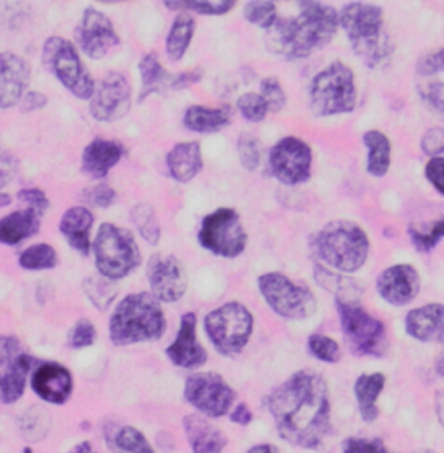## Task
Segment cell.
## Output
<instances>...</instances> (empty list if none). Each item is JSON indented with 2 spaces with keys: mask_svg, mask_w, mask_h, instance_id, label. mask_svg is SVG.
Listing matches in <instances>:
<instances>
[{
  "mask_svg": "<svg viewBox=\"0 0 444 453\" xmlns=\"http://www.w3.org/2000/svg\"><path fill=\"white\" fill-rule=\"evenodd\" d=\"M279 436L297 447H318L330 431L326 382L308 370L294 373L267 400Z\"/></svg>",
  "mask_w": 444,
  "mask_h": 453,
  "instance_id": "6da1fadb",
  "label": "cell"
},
{
  "mask_svg": "<svg viewBox=\"0 0 444 453\" xmlns=\"http://www.w3.org/2000/svg\"><path fill=\"white\" fill-rule=\"evenodd\" d=\"M339 25V14L333 7L316 0H302L301 12L295 18H278L266 30V46L283 59H302L326 46Z\"/></svg>",
  "mask_w": 444,
  "mask_h": 453,
  "instance_id": "7a4b0ae2",
  "label": "cell"
},
{
  "mask_svg": "<svg viewBox=\"0 0 444 453\" xmlns=\"http://www.w3.org/2000/svg\"><path fill=\"white\" fill-rule=\"evenodd\" d=\"M167 319L155 294L137 292L124 297L110 319V337L117 346L157 341L165 334Z\"/></svg>",
  "mask_w": 444,
  "mask_h": 453,
  "instance_id": "3957f363",
  "label": "cell"
},
{
  "mask_svg": "<svg viewBox=\"0 0 444 453\" xmlns=\"http://www.w3.org/2000/svg\"><path fill=\"white\" fill-rule=\"evenodd\" d=\"M339 23L348 34L357 58H361L366 66L375 68L391 56L393 44L384 28V12L380 7L353 2L342 9Z\"/></svg>",
  "mask_w": 444,
  "mask_h": 453,
  "instance_id": "277c9868",
  "label": "cell"
},
{
  "mask_svg": "<svg viewBox=\"0 0 444 453\" xmlns=\"http://www.w3.org/2000/svg\"><path fill=\"white\" fill-rule=\"evenodd\" d=\"M316 252L330 266L344 273H355L366 263L368 238L351 221H333L316 236Z\"/></svg>",
  "mask_w": 444,
  "mask_h": 453,
  "instance_id": "5b68a950",
  "label": "cell"
},
{
  "mask_svg": "<svg viewBox=\"0 0 444 453\" xmlns=\"http://www.w3.org/2000/svg\"><path fill=\"white\" fill-rule=\"evenodd\" d=\"M92 250L97 272L110 280L126 278L141 265V252L133 233L111 223L99 227Z\"/></svg>",
  "mask_w": 444,
  "mask_h": 453,
  "instance_id": "8992f818",
  "label": "cell"
},
{
  "mask_svg": "<svg viewBox=\"0 0 444 453\" xmlns=\"http://www.w3.org/2000/svg\"><path fill=\"white\" fill-rule=\"evenodd\" d=\"M42 65L63 88L79 99H90L96 82L82 63L73 42L63 37H49L42 47Z\"/></svg>",
  "mask_w": 444,
  "mask_h": 453,
  "instance_id": "52a82bcc",
  "label": "cell"
},
{
  "mask_svg": "<svg viewBox=\"0 0 444 453\" xmlns=\"http://www.w3.org/2000/svg\"><path fill=\"white\" fill-rule=\"evenodd\" d=\"M355 106V73L344 63H332L312 79L311 108L316 115L349 113Z\"/></svg>",
  "mask_w": 444,
  "mask_h": 453,
  "instance_id": "ba28073f",
  "label": "cell"
},
{
  "mask_svg": "<svg viewBox=\"0 0 444 453\" xmlns=\"http://www.w3.org/2000/svg\"><path fill=\"white\" fill-rule=\"evenodd\" d=\"M254 328L252 313L240 303H226L205 318V330L222 355L240 353L250 341Z\"/></svg>",
  "mask_w": 444,
  "mask_h": 453,
  "instance_id": "9c48e42d",
  "label": "cell"
},
{
  "mask_svg": "<svg viewBox=\"0 0 444 453\" xmlns=\"http://www.w3.org/2000/svg\"><path fill=\"white\" fill-rule=\"evenodd\" d=\"M259 290L269 308L287 319H304L314 315L316 299L302 287L281 273H266L259 278Z\"/></svg>",
  "mask_w": 444,
  "mask_h": 453,
  "instance_id": "30bf717a",
  "label": "cell"
},
{
  "mask_svg": "<svg viewBox=\"0 0 444 453\" xmlns=\"http://www.w3.org/2000/svg\"><path fill=\"white\" fill-rule=\"evenodd\" d=\"M339 313L346 341L359 357H382L387 349V334L382 321L370 317L359 304L339 299Z\"/></svg>",
  "mask_w": 444,
  "mask_h": 453,
  "instance_id": "8fae6325",
  "label": "cell"
},
{
  "mask_svg": "<svg viewBox=\"0 0 444 453\" xmlns=\"http://www.w3.org/2000/svg\"><path fill=\"white\" fill-rule=\"evenodd\" d=\"M198 242L209 252L233 259L245 250L247 233L233 209H219L203 219Z\"/></svg>",
  "mask_w": 444,
  "mask_h": 453,
  "instance_id": "7c38bea8",
  "label": "cell"
},
{
  "mask_svg": "<svg viewBox=\"0 0 444 453\" xmlns=\"http://www.w3.org/2000/svg\"><path fill=\"white\" fill-rule=\"evenodd\" d=\"M234 391L221 375L212 372L195 373L186 380L184 398L207 417H222L234 402Z\"/></svg>",
  "mask_w": 444,
  "mask_h": 453,
  "instance_id": "4fadbf2b",
  "label": "cell"
},
{
  "mask_svg": "<svg viewBox=\"0 0 444 453\" xmlns=\"http://www.w3.org/2000/svg\"><path fill=\"white\" fill-rule=\"evenodd\" d=\"M89 113L97 122H117L133 104V89L124 73L110 72L96 84L89 99Z\"/></svg>",
  "mask_w": 444,
  "mask_h": 453,
  "instance_id": "5bb4252c",
  "label": "cell"
},
{
  "mask_svg": "<svg viewBox=\"0 0 444 453\" xmlns=\"http://www.w3.org/2000/svg\"><path fill=\"white\" fill-rule=\"evenodd\" d=\"M311 148L299 137L279 139L269 153V165L274 178L288 186L311 178Z\"/></svg>",
  "mask_w": 444,
  "mask_h": 453,
  "instance_id": "9a60e30c",
  "label": "cell"
},
{
  "mask_svg": "<svg viewBox=\"0 0 444 453\" xmlns=\"http://www.w3.org/2000/svg\"><path fill=\"white\" fill-rule=\"evenodd\" d=\"M34 358L21 351L18 339L0 337V400L7 405L16 403L23 393Z\"/></svg>",
  "mask_w": 444,
  "mask_h": 453,
  "instance_id": "2e32d148",
  "label": "cell"
},
{
  "mask_svg": "<svg viewBox=\"0 0 444 453\" xmlns=\"http://www.w3.org/2000/svg\"><path fill=\"white\" fill-rule=\"evenodd\" d=\"M77 46L90 59H103L120 46V37L111 19L99 9L88 7L75 30Z\"/></svg>",
  "mask_w": 444,
  "mask_h": 453,
  "instance_id": "e0dca14e",
  "label": "cell"
},
{
  "mask_svg": "<svg viewBox=\"0 0 444 453\" xmlns=\"http://www.w3.org/2000/svg\"><path fill=\"white\" fill-rule=\"evenodd\" d=\"M148 281L151 292L162 303H176L188 288L184 266L174 256H155L148 263Z\"/></svg>",
  "mask_w": 444,
  "mask_h": 453,
  "instance_id": "ac0fdd59",
  "label": "cell"
},
{
  "mask_svg": "<svg viewBox=\"0 0 444 453\" xmlns=\"http://www.w3.org/2000/svg\"><path fill=\"white\" fill-rule=\"evenodd\" d=\"M32 70L25 58L16 52H0V110L21 103L30 84Z\"/></svg>",
  "mask_w": 444,
  "mask_h": 453,
  "instance_id": "d6986e66",
  "label": "cell"
},
{
  "mask_svg": "<svg viewBox=\"0 0 444 453\" xmlns=\"http://www.w3.org/2000/svg\"><path fill=\"white\" fill-rule=\"evenodd\" d=\"M32 388L41 400L52 405H63L73 393V379L63 365L44 363L35 370Z\"/></svg>",
  "mask_w": 444,
  "mask_h": 453,
  "instance_id": "ffe728a7",
  "label": "cell"
},
{
  "mask_svg": "<svg viewBox=\"0 0 444 453\" xmlns=\"http://www.w3.org/2000/svg\"><path fill=\"white\" fill-rule=\"evenodd\" d=\"M379 294L384 301L394 306H404L411 303L420 288V278L413 266L396 265L379 276Z\"/></svg>",
  "mask_w": 444,
  "mask_h": 453,
  "instance_id": "44dd1931",
  "label": "cell"
},
{
  "mask_svg": "<svg viewBox=\"0 0 444 453\" xmlns=\"http://www.w3.org/2000/svg\"><path fill=\"white\" fill-rule=\"evenodd\" d=\"M169 360L180 368L195 370L207 362V351L198 344L196 339V315L186 313L180 318L178 337L167 348Z\"/></svg>",
  "mask_w": 444,
  "mask_h": 453,
  "instance_id": "7402d4cb",
  "label": "cell"
},
{
  "mask_svg": "<svg viewBox=\"0 0 444 453\" xmlns=\"http://www.w3.org/2000/svg\"><path fill=\"white\" fill-rule=\"evenodd\" d=\"M124 146L110 139H94L82 155V169L92 180H103L122 160Z\"/></svg>",
  "mask_w": 444,
  "mask_h": 453,
  "instance_id": "603a6c76",
  "label": "cell"
},
{
  "mask_svg": "<svg viewBox=\"0 0 444 453\" xmlns=\"http://www.w3.org/2000/svg\"><path fill=\"white\" fill-rule=\"evenodd\" d=\"M404 325L406 332L420 342L444 344L443 304H427L410 311Z\"/></svg>",
  "mask_w": 444,
  "mask_h": 453,
  "instance_id": "cb8c5ba5",
  "label": "cell"
},
{
  "mask_svg": "<svg viewBox=\"0 0 444 453\" xmlns=\"http://www.w3.org/2000/svg\"><path fill=\"white\" fill-rule=\"evenodd\" d=\"M184 433L193 452L216 453L221 452L227 443L226 436L219 429H216L205 417L202 415H188L184 418Z\"/></svg>",
  "mask_w": 444,
  "mask_h": 453,
  "instance_id": "d4e9b609",
  "label": "cell"
},
{
  "mask_svg": "<svg viewBox=\"0 0 444 453\" xmlns=\"http://www.w3.org/2000/svg\"><path fill=\"white\" fill-rule=\"evenodd\" d=\"M167 167L176 181L189 182L195 180L203 167L200 142L186 141L176 144L167 155Z\"/></svg>",
  "mask_w": 444,
  "mask_h": 453,
  "instance_id": "484cf974",
  "label": "cell"
},
{
  "mask_svg": "<svg viewBox=\"0 0 444 453\" xmlns=\"http://www.w3.org/2000/svg\"><path fill=\"white\" fill-rule=\"evenodd\" d=\"M233 111L229 106L209 108L193 104L184 111V127L198 134H214L231 124Z\"/></svg>",
  "mask_w": 444,
  "mask_h": 453,
  "instance_id": "4316f807",
  "label": "cell"
},
{
  "mask_svg": "<svg viewBox=\"0 0 444 453\" xmlns=\"http://www.w3.org/2000/svg\"><path fill=\"white\" fill-rule=\"evenodd\" d=\"M92 223L94 216L88 207H72L63 214L59 221V231L72 245V249L79 250L80 254H89Z\"/></svg>",
  "mask_w": 444,
  "mask_h": 453,
  "instance_id": "83f0119b",
  "label": "cell"
},
{
  "mask_svg": "<svg viewBox=\"0 0 444 453\" xmlns=\"http://www.w3.org/2000/svg\"><path fill=\"white\" fill-rule=\"evenodd\" d=\"M41 214L27 207L0 219V243L18 245L34 236L41 227Z\"/></svg>",
  "mask_w": 444,
  "mask_h": 453,
  "instance_id": "f1b7e54d",
  "label": "cell"
},
{
  "mask_svg": "<svg viewBox=\"0 0 444 453\" xmlns=\"http://www.w3.org/2000/svg\"><path fill=\"white\" fill-rule=\"evenodd\" d=\"M386 386V375L382 373H363L357 377L355 386L356 400L363 420L373 422L379 415L377 398Z\"/></svg>",
  "mask_w": 444,
  "mask_h": 453,
  "instance_id": "f546056e",
  "label": "cell"
},
{
  "mask_svg": "<svg viewBox=\"0 0 444 453\" xmlns=\"http://www.w3.org/2000/svg\"><path fill=\"white\" fill-rule=\"evenodd\" d=\"M196 32V19L188 12H178L165 39V50L171 61H180Z\"/></svg>",
  "mask_w": 444,
  "mask_h": 453,
  "instance_id": "4dcf8cb0",
  "label": "cell"
},
{
  "mask_svg": "<svg viewBox=\"0 0 444 453\" xmlns=\"http://www.w3.org/2000/svg\"><path fill=\"white\" fill-rule=\"evenodd\" d=\"M363 141L368 148V173L375 178L387 174L391 167V142L380 131H368Z\"/></svg>",
  "mask_w": 444,
  "mask_h": 453,
  "instance_id": "1f68e13d",
  "label": "cell"
},
{
  "mask_svg": "<svg viewBox=\"0 0 444 453\" xmlns=\"http://www.w3.org/2000/svg\"><path fill=\"white\" fill-rule=\"evenodd\" d=\"M139 73H141V101L151 94L162 91L167 84V72L162 66L157 54L149 52L144 54L139 61Z\"/></svg>",
  "mask_w": 444,
  "mask_h": 453,
  "instance_id": "d6a6232c",
  "label": "cell"
},
{
  "mask_svg": "<svg viewBox=\"0 0 444 453\" xmlns=\"http://www.w3.org/2000/svg\"><path fill=\"white\" fill-rule=\"evenodd\" d=\"M171 12H196L202 16H224L238 0H162Z\"/></svg>",
  "mask_w": 444,
  "mask_h": 453,
  "instance_id": "836d02e7",
  "label": "cell"
},
{
  "mask_svg": "<svg viewBox=\"0 0 444 453\" xmlns=\"http://www.w3.org/2000/svg\"><path fill=\"white\" fill-rule=\"evenodd\" d=\"M57 265V254L49 243H35L21 252L19 266L30 272L50 270Z\"/></svg>",
  "mask_w": 444,
  "mask_h": 453,
  "instance_id": "e575fe53",
  "label": "cell"
},
{
  "mask_svg": "<svg viewBox=\"0 0 444 453\" xmlns=\"http://www.w3.org/2000/svg\"><path fill=\"white\" fill-rule=\"evenodd\" d=\"M243 18L263 30H269L278 21V9L272 0H249L243 7Z\"/></svg>",
  "mask_w": 444,
  "mask_h": 453,
  "instance_id": "d590c367",
  "label": "cell"
},
{
  "mask_svg": "<svg viewBox=\"0 0 444 453\" xmlns=\"http://www.w3.org/2000/svg\"><path fill=\"white\" fill-rule=\"evenodd\" d=\"M133 221L141 236L151 243L157 245L160 242V226L155 216V211L149 203H137L133 209Z\"/></svg>",
  "mask_w": 444,
  "mask_h": 453,
  "instance_id": "8d00e7d4",
  "label": "cell"
},
{
  "mask_svg": "<svg viewBox=\"0 0 444 453\" xmlns=\"http://www.w3.org/2000/svg\"><path fill=\"white\" fill-rule=\"evenodd\" d=\"M241 117L249 122H263L266 119L267 111H269V106H267L266 99L263 94H257V92H245L238 97V103H236Z\"/></svg>",
  "mask_w": 444,
  "mask_h": 453,
  "instance_id": "74e56055",
  "label": "cell"
},
{
  "mask_svg": "<svg viewBox=\"0 0 444 453\" xmlns=\"http://www.w3.org/2000/svg\"><path fill=\"white\" fill-rule=\"evenodd\" d=\"M410 236L417 250L420 252L433 250L438 245V242L444 238V218L433 223V226L427 225V226L411 227Z\"/></svg>",
  "mask_w": 444,
  "mask_h": 453,
  "instance_id": "f35d334b",
  "label": "cell"
},
{
  "mask_svg": "<svg viewBox=\"0 0 444 453\" xmlns=\"http://www.w3.org/2000/svg\"><path fill=\"white\" fill-rule=\"evenodd\" d=\"M86 294L89 296L92 304L99 310H106L110 306V303L115 299V288L110 283V278L103 276V278H88L86 285H84Z\"/></svg>",
  "mask_w": 444,
  "mask_h": 453,
  "instance_id": "ab89813d",
  "label": "cell"
},
{
  "mask_svg": "<svg viewBox=\"0 0 444 453\" xmlns=\"http://www.w3.org/2000/svg\"><path fill=\"white\" fill-rule=\"evenodd\" d=\"M115 443H117V449L122 450V452H153V449L149 447L144 434L141 431H137L135 427H131V426H124L117 431Z\"/></svg>",
  "mask_w": 444,
  "mask_h": 453,
  "instance_id": "60d3db41",
  "label": "cell"
},
{
  "mask_svg": "<svg viewBox=\"0 0 444 453\" xmlns=\"http://www.w3.org/2000/svg\"><path fill=\"white\" fill-rule=\"evenodd\" d=\"M310 351L321 362L335 363L341 360L339 344L326 335H319V334L311 335L310 337Z\"/></svg>",
  "mask_w": 444,
  "mask_h": 453,
  "instance_id": "b9f144b4",
  "label": "cell"
},
{
  "mask_svg": "<svg viewBox=\"0 0 444 453\" xmlns=\"http://www.w3.org/2000/svg\"><path fill=\"white\" fill-rule=\"evenodd\" d=\"M238 155H240V162L245 169H249V171L257 169L261 164L259 141L250 134H241V137L238 139Z\"/></svg>",
  "mask_w": 444,
  "mask_h": 453,
  "instance_id": "7bdbcfd3",
  "label": "cell"
},
{
  "mask_svg": "<svg viewBox=\"0 0 444 453\" xmlns=\"http://www.w3.org/2000/svg\"><path fill=\"white\" fill-rule=\"evenodd\" d=\"M261 94H263L264 99H266L269 111L278 113V111H281V110L285 108V104H287V96H285V91H283V88H281V84H279L278 79H274V77H267V79H264V81L261 82Z\"/></svg>",
  "mask_w": 444,
  "mask_h": 453,
  "instance_id": "ee69618b",
  "label": "cell"
},
{
  "mask_svg": "<svg viewBox=\"0 0 444 453\" xmlns=\"http://www.w3.org/2000/svg\"><path fill=\"white\" fill-rule=\"evenodd\" d=\"M94 339H96V326H94V323L89 321V319H80V321H77L73 325V328L70 332L68 342H70V346L73 349H84V348L92 346Z\"/></svg>",
  "mask_w": 444,
  "mask_h": 453,
  "instance_id": "f6af8a7d",
  "label": "cell"
},
{
  "mask_svg": "<svg viewBox=\"0 0 444 453\" xmlns=\"http://www.w3.org/2000/svg\"><path fill=\"white\" fill-rule=\"evenodd\" d=\"M84 198L90 205L103 209V207H110L115 202V191L110 184L99 182V184H94L86 189Z\"/></svg>",
  "mask_w": 444,
  "mask_h": 453,
  "instance_id": "bcb514c9",
  "label": "cell"
},
{
  "mask_svg": "<svg viewBox=\"0 0 444 453\" xmlns=\"http://www.w3.org/2000/svg\"><path fill=\"white\" fill-rule=\"evenodd\" d=\"M18 198L27 203L30 209H34L35 212H39L41 216H44L49 209V198L45 196L44 191L39 188H25L18 193Z\"/></svg>",
  "mask_w": 444,
  "mask_h": 453,
  "instance_id": "7dc6e473",
  "label": "cell"
},
{
  "mask_svg": "<svg viewBox=\"0 0 444 453\" xmlns=\"http://www.w3.org/2000/svg\"><path fill=\"white\" fill-rule=\"evenodd\" d=\"M18 173V160L16 157L7 151L5 148H0V188L7 186L14 180Z\"/></svg>",
  "mask_w": 444,
  "mask_h": 453,
  "instance_id": "c3c4849f",
  "label": "cell"
},
{
  "mask_svg": "<svg viewBox=\"0 0 444 453\" xmlns=\"http://www.w3.org/2000/svg\"><path fill=\"white\" fill-rule=\"evenodd\" d=\"M424 99L434 113L444 119V82H431L424 89Z\"/></svg>",
  "mask_w": 444,
  "mask_h": 453,
  "instance_id": "681fc988",
  "label": "cell"
},
{
  "mask_svg": "<svg viewBox=\"0 0 444 453\" xmlns=\"http://www.w3.org/2000/svg\"><path fill=\"white\" fill-rule=\"evenodd\" d=\"M422 148L431 157L441 155L444 151V129L434 127V129L427 131L422 139Z\"/></svg>",
  "mask_w": 444,
  "mask_h": 453,
  "instance_id": "f907efd6",
  "label": "cell"
},
{
  "mask_svg": "<svg viewBox=\"0 0 444 453\" xmlns=\"http://www.w3.org/2000/svg\"><path fill=\"white\" fill-rule=\"evenodd\" d=\"M346 452H387V449L379 440H363V438H349L344 441Z\"/></svg>",
  "mask_w": 444,
  "mask_h": 453,
  "instance_id": "816d5d0a",
  "label": "cell"
},
{
  "mask_svg": "<svg viewBox=\"0 0 444 453\" xmlns=\"http://www.w3.org/2000/svg\"><path fill=\"white\" fill-rule=\"evenodd\" d=\"M441 72H444V49L425 56L418 63L420 75H434V73H441Z\"/></svg>",
  "mask_w": 444,
  "mask_h": 453,
  "instance_id": "f5cc1de1",
  "label": "cell"
},
{
  "mask_svg": "<svg viewBox=\"0 0 444 453\" xmlns=\"http://www.w3.org/2000/svg\"><path fill=\"white\" fill-rule=\"evenodd\" d=\"M425 176L427 180L433 182V186L444 195V158L443 157H434L427 167H425Z\"/></svg>",
  "mask_w": 444,
  "mask_h": 453,
  "instance_id": "db71d44e",
  "label": "cell"
},
{
  "mask_svg": "<svg viewBox=\"0 0 444 453\" xmlns=\"http://www.w3.org/2000/svg\"><path fill=\"white\" fill-rule=\"evenodd\" d=\"M203 68H193V70H188V72H182V73H179L176 75L174 79H172V89H176V91H182V89H188V88H191V86H195V84H198L202 79H203Z\"/></svg>",
  "mask_w": 444,
  "mask_h": 453,
  "instance_id": "11a10c76",
  "label": "cell"
},
{
  "mask_svg": "<svg viewBox=\"0 0 444 453\" xmlns=\"http://www.w3.org/2000/svg\"><path fill=\"white\" fill-rule=\"evenodd\" d=\"M45 104H47V97L39 91L27 92L21 99L23 111H37L45 108Z\"/></svg>",
  "mask_w": 444,
  "mask_h": 453,
  "instance_id": "9f6ffc18",
  "label": "cell"
},
{
  "mask_svg": "<svg viewBox=\"0 0 444 453\" xmlns=\"http://www.w3.org/2000/svg\"><path fill=\"white\" fill-rule=\"evenodd\" d=\"M231 422L238 426H249L252 422V411L245 403H240L238 407L231 411Z\"/></svg>",
  "mask_w": 444,
  "mask_h": 453,
  "instance_id": "6f0895ef",
  "label": "cell"
},
{
  "mask_svg": "<svg viewBox=\"0 0 444 453\" xmlns=\"http://www.w3.org/2000/svg\"><path fill=\"white\" fill-rule=\"evenodd\" d=\"M250 452H278V449H276V447H272V445H257V447H252V449H250Z\"/></svg>",
  "mask_w": 444,
  "mask_h": 453,
  "instance_id": "680465c9",
  "label": "cell"
},
{
  "mask_svg": "<svg viewBox=\"0 0 444 453\" xmlns=\"http://www.w3.org/2000/svg\"><path fill=\"white\" fill-rule=\"evenodd\" d=\"M11 202H12L11 195H7V193H2V191H0V209H2V207L11 205Z\"/></svg>",
  "mask_w": 444,
  "mask_h": 453,
  "instance_id": "91938a15",
  "label": "cell"
},
{
  "mask_svg": "<svg viewBox=\"0 0 444 453\" xmlns=\"http://www.w3.org/2000/svg\"><path fill=\"white\" fill-rule=\"evenodd\" d=\"M73 452H92V447H90L89 441H84L82 445H77L73 449Z\"/></svg>",
  "mask_w": 444,
  "mask_h": 453,
  "instance_id": "94428289",
  "label": "cell"
},
{
  "mask_svg": "<svg viewBox=\"0 0 444 453\" xmlns=\"http://www.w3.org/2000/svg\"><path fill=\"white\" fill-rule=\"evenodd\" d=\"M101 4H122V2H131V0H97Z\"/></svg>",
  "mask_w": 444,
  "mask_h": 453,
  "instance_id": "6125c7cd",
  "label": "cell"
},
{
  "mask_svg": "<svg viewBox=\"0 0 444 453\" xmlns=\"http://www.w3.org/2000/svg\"><path fill=\"white\" fill-rule=\"evenodd\" d=\"M438 372H440L441 375H444V357H441L440 362H438Z\"/></svg>",
  "mask_w": 444,
  "mask_h": 453,
  "instance_id": "be15d7a7",
  "label": "cell"
},
{
  "mask_svg": "<svg viewBox=\"0 0 444 453\" xmlns=\"http://www.w3.org/2000/svg\"><path fill=\"white\" fill-rule=\"evenodd\" d=\"M272 2H288V0H272Z\"/></svg>",
  "mask_w": 444,
  "mask_h": 453,
  "instance_id": "e7e4bbea",
  "label": "cell"
}]
</instances>
